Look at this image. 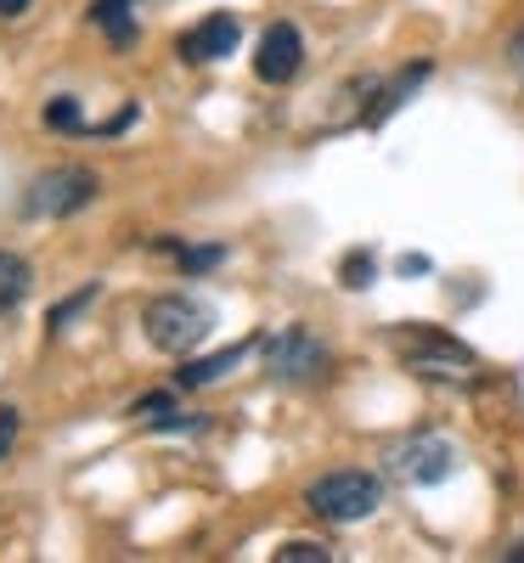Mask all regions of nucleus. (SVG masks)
<instances>
[{"label":"nucleus","mask_w":524,"mask_h":563,"mask_svg":"<svg viewBox=\"0 0 524 563\" xmlns=\"http://www.w3.org/2000/svg\"><path fill=\"white\" fill-rule=\"evenodd\" d=\"M401 361L417 372V378H473V350H462L457 339H446V333H435V327H417V333H406L401 339Z\"/></svg>","instance_id":"nucleus-6"},{"label":"nucleus","mask_w":524,"mask_h":563,"mask_svg":"<svg viewBox=\"0 0 524 563\" xmlns=\"http://www.w3.org/2000/svg\"><path fill=\"white\" fill-rule=\"evenodd\" d=\"M29 12V0H0V18H23Z\"/></svg>","instance_id":"nucleus-20"},{"label":"nucleus","mask_w":524,"mask_h":563,"mask_svg":"<svg viewBox=\"0 0 524 563\" xmlns=\"http://www.w3.org/2000/svg\"><path fill=\"white\" fill-rule=\"evenodd\" d=\"M45 124L52 130H85V113L74 97H57V102H45Z\"/></svg>","instance_id":"nucleus-14"},{"label":"nucleus","mask_w":524,"mask_h":563,"mask_svg":"<svg viewBox=\"0 0 524 563\" xmlns=\"http://www.w3.org/2000/svg\"><path fill=\"white\" fill-rule=\"evenodd\" d=\"M513 563H524V547H518V552H513Z\"/></svg>","instance_id":"nucleus-21"},{"label":"nucleus","mask_w":524,"mask_h":563,"mask_svg":"<svg viewBox=\"0 0 524 563\" xmlns=\"http://www.w3.org/2000/svg\"><path fill=\"white\" fill-rule=\"evenodd\" d=\"M249 350H254V344H231V350H220V355L186 361V366L175 372V384H181V389H204V384H215V378H226V372L243 366V361H249Z\"/></svg>","instance_id":"nucleus-9"},{"label":"nucleus","mask_w":524,"mask_h":563,"mask_svg":"<svg viewBox=\"0 0 524 563\" xmlns=\"http://www.w3.org/2000/svg\"><path fill=\"white\" fill-rule=\"evenodd\" d=\"M299 68H305V40H299V29H294V23H271V29L260 34L254 74H260L265 85H288Z\"/></svg>","instance_id":"nucleus-8"},{"label":"nucleus","mask_w":524,"mask_h":563,"mask_svg":"<svg viewBox=\"0 0 524 563\" xmlns=\"http://www.w3.org/2000/svg\"><path fill=\"white\" fill-rule=\"evenodd\" d=\"M265 372L276 384H316L327 372V350L310 327H282L265 339Z\"/></svg>","instance_id":"nucleus-4"},{"label":"nucleus","mask_w":524,"mask_h":563,"mask_svg":"<svg viewBox=\"0 0 524 563\" xmlns=\"http://www.w3.org/2000/svg\"><path fill=\"white\" fill-rule=\"evenodd\" d=\"M423 79H428V63H412V68H401V74H395L384 90H378V102L367 108V124H384V119H390V113H395V108L412 97V90H417Z\"/></svg>","instance_id":"nucleus-11"},{"label":"nucleus","mask_w":524,"mask_h":563,"mask_svg":"<svg viewBox=\"0 0 524 563\" xmlns=\"http://www.w3.org/2000/svg\"><path fill=\"white\" fill-rule=\"evenodd\" d=\"M18 429H23V417H18V406H0V456H7V451L18 445Z\"/></svg>","instance_id":"nucleus-17"},{"label":"nucleus","mask_w":524,"mask_h":563,"mask_svg":"<svg viewBox=\"0 0 524 563\" xmlns=\"http://www.w3.org/2000/svg\"><path fill=\"white\" fill-rule=\"evenodd\" d=\"M332 552L321 541H288V547H276V563H327Z\"/></svg>","instance_id":"nucleus-15"},{"label":"nucleus","mask_w":524,"mask_h":563,"mask_svg":"<svg viewBox=\"0 0 524 563\" xmlns=\"http://www.w3.org/2000/svg\"><path fill=\"white\" fill-rule=\"evenodd\" d=\"M457 462L462 456H457V445L446 434H412V440H401L390 451V474L401 485H446L457 474Z\"/></svg>","instance_id":"nucleus-5"},{"label":"nucleus","mask_w":524,"mask_h":563,"mask_svg":"<svg viewBox=\"0 0 524 563\" xmlns=\"http://www.w3.org/2000/svg\"><path fill=\"white\" fill-rule=\"evenodd\" d=\"M305 507L327 525H361L384 507V479L378 474H361V467H339V474H321L310 490H305Z\"/></svg>","instance_id":"nucleus-2"},{"label":"nucleus","mask_w":524,"mask_h":563,"mask_svg":"<svg viewBox=\"0 0 524 563\" xmlns=\"http://www.w3.org/2000/svg\"><path fill=\"white\" fill-rule=\"evenodd\" d=\"M226 260V243H198V249H175V265H181V276H204V271H215Z\"/></svg>","instance_id":"nucleus-13"},{"label":"nucleus","mask_w":524,"mask_h":563,"mask_svg":"<svg viewBox=\"0 0 524 563\" xmlns=\"http://www.w3.org/2000/svg\"><path fill=\"white\" fill-rule=\"evenodd\" d=\"M141 327H148L153 350L164 355H193L209 333H215V310L198 294H159L148 310H141Z\"/></svg>","instance_id":"nucleus-1"},{"label":"nucleus","mask_w":524,"mask_h":563,"mask_svg":"<svg viewBox=\"0 0 524 563\" xmlns=\"http://www.w3.org/2000/svg\"><path fill=\"white\" fill-rule=\"evenodd\" d=\"M97 192H102L97 169H85V164H57V169H45V175L29 180L23 214H29V220H68V214H79Z\"/></svg>","instance_id":"nucleus-3"},{"label":"nucleus","mask_w":524,"mask_h":563,"mask_svg":"<svg viewBox=\"0 0 524 563\" xmlns=\"http://www.w3.org/2000/svg\"><path fill=\"white\" fill-rule=\"evenodd\" d=\"M417 271H428V260H423V254H406V260H401V276H417Z\"/></svg>","instance_id":"nucleus-19"},{"label":"nucleus","mask_w":524,"mask_h":563,"mask_svg":"<svg viewBox=\"0 0 524 563\" xmlns=\"http://www.w3.org/2000/svg\"><path fill=\"white\" fill-rule=\"evenodd\" d=\"M90 23L108 29L113 45H130L135 40V0H90Z\"/></svg>","instance_id":"nucleus-12"},{"label":"nucleus","mask_w":524,"mask_h":563,"mask_svg":"<svg viewBox=\"0 0 524 563\" xmlns=\"http://www.w3.org/2000/svg\"><path fill=\"white\" fill-rule=\"evenodd\" d=\"M372 271H378V265H372V254H350L339 276H345V288H372Z\"/></svg>","instance_id":"nucleus-16"},{"label":"nucleus","mask_w":524,"mask_h":563,"mask_svg":"<svg viewBox=\"0 0 524 563\" xmlns=\"http://www.w3.org/2000/svg\"><path fill=\"white\" fill-rule=\"evenodd\" d=\"M29 288H34L29 260H23V254H12V249H0V316H12V310L29 299Z\"/></svg>","instance_id":"nucleus-10"},{"label":"nucleus","mask_w":524,"mask_h":563,"mask_svg":"<svg viewBox=\"0 0 524 563\" xmlns=\"http://www.w3.org/2000/svg\"><path fill=\"white\" fill-rule=\"evenodd\" d=\"M237 40H243V18H237V12H215V18H204L198 29H186L175 40V57L193 63V68H209V63L237 52Z\"/></svg>","instance_id":"nucleus-7"},{"label":"nucleus","mask_w":524,"mask_h":563,"mask_svg":"<svg viewBox=\"0 0 524 563\" xmlns=\"http://www.w3.org/2000/svg\"><path fill=\"white\" fill-rule=\"evenodd\" d=\"M507 57H513V68H518V79H524V29L513 34V45H507Z\"/></svg>","instance_id":"nucleus-18"}]
</instances>
